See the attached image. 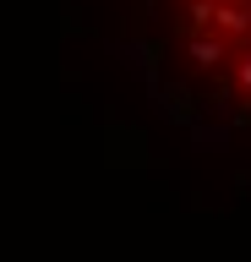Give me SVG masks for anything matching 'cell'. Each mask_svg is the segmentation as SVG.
<instances>
[{
  "label": "cell",
  "mask_w": 251,
  "mask_h": 262,
  "mask_svg": "<svg viewBox=\"0 0 251 262\" xmlns=\"http://www.w3.org/2000/svg\"><path fill=\"white\" fill-rule=\"evenodd\" d=\"M131 22L175 110L251 137V0H131Z\"/></svg>",
  "instance_id": "1"
}]
</instances>
